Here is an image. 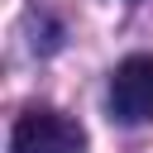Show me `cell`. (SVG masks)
Instances as JSON below:
<instances>
[{
  "label": "cell",
  "instance_id": "6da1fadb",
  "mask_svg": "<svg viewBox=\"0 0 153 153\" xmlns=\"http://www.w3.org/2000/svg\"><path fill=\"white\" fill-rule=\"evenodd\" d=\"M10 153H86V129L62 110H24L10 129Z\"/></svg>",
  "mask_w": 153,
  "mask_h": 153
},
{
  "label": "cell",
  "instance_id": "7a4b0ae2",
  "mask_svg": "<svg viewBox=\"0 0 153 153\" xmlns=\"http://www.w3.org/2000/svg\"><path fill=\"white\" fill-rule=\"evenodd\" d=\"M110 115L120 124H148L153 120V53H134L110 76Z\"/></svg>",
  "mask_w": 153,
  "mask_h": 153
}]
</instances>
